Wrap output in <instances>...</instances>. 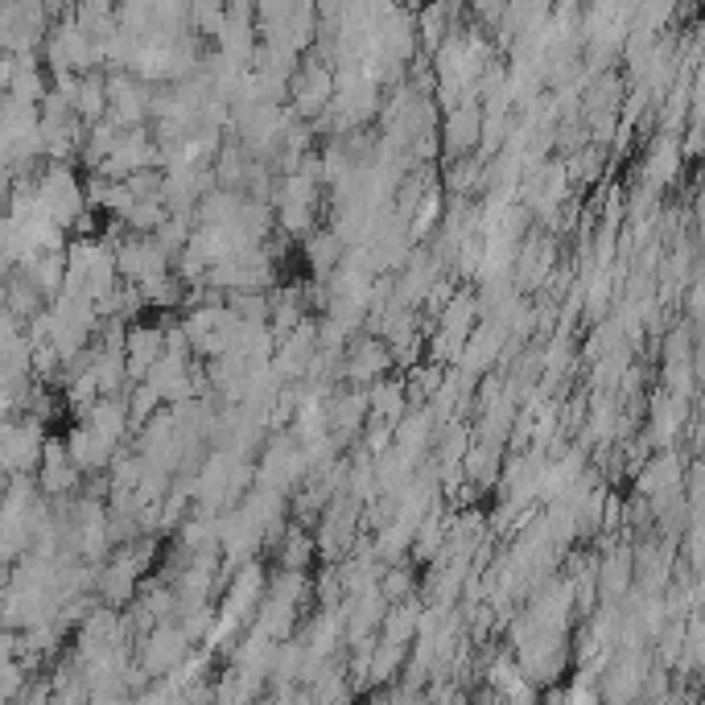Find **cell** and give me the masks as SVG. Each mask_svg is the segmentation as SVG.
<instances>
[{"mask_svg": "<svg viewBox=\"0 0 705 705\" xmlns=\"http://www.w3.org/2000/svg\"><path fill=\"white\" fill-rule=\"evenodd\" d=\"M396 363H393V351H388V343L384 339H355L351 343V351L343 355V363H339V379H346V384H355V388H367L372 379L388 376Z\"/></svg>", "mask_w": 705, "mask_h": 705, "instance_id": "cell-9", "label": "cell"}, {"mask_svg": "<svg viewBox=\"0 0 705 705\" xmlns=\"http://www.w3.org/2000/svg\"><path fill=\"white\" fill-rule=\"evenodd\" d=\"M18 334H21V322L13 318V310L9 306H0V360H4V351L18 343Z\"/></svg>", "mask_w": 705, "mask_h": 705, "instance_id": "cell-32", "label": "cell"}, {"mask_svg": "<svg viewBox=\"0 0 705 705\" xmlns=\"http://www.w3.org/2000/svg\"><path fill=\"white\" fill-rule=\"evenodd\" d=\"M334 95V67H327L318 54H306L289 75V100L302 121H314Z\"/></svg>", "mask_w": 705, "mask_h": 705, "instance_id": "cell-4", "label": "cell"}, {"mask_svg": "<svg viewBox=\"0 0 705 705\" xmlns=\"http://www.w3.org/2000/svg\"><path fill=\"white\" fill-rule=\"evenodd\" d=\"M75 116L83 124H95L107 116V83L104 75H95V70H87L79 75V91H75Z\"/></svg>", "mask_w": 705, "mask_h": 705, "instance_id": "cell-21", "label": "cell"}, {"mask_svg": "<svg viewBox=\"0 0 705 705\" xmlns=\"http://www.w3.org/2000/svg\"><path fill=\"white\" fill-rule=\"evenodd\" d=\"M83 425H91L107 446H121L124 437L133 433V425H128V400H124V396H100V400L87 409Z\"/></svg>", "mask_w": 705, "mask_h": 705, "instance_id": "cell-15", "label": "cell"}, {"mask_svg": "<svg viewBox=\"0 0 705 705\" xmlns=\"http://www.w3.org/2000/svg\"><path fill=\"white\" fill-rule=\"evenodd\" d=\"M499 470H503V446L496 442H470L463 454V475L470 482H479L482 491L487 487H496Z\"/></svg>", "mask_w": 705, "mask_h": 705, "instance_id": "cell-18", "label": "cell"}, {"mask_svg": "<svg viewBox=\"0 0 705 705\" xmlns=\"http://www.w3.org/2000/svg\"><path fill=\"white\" fill-rule=\"evenodd\" d=\"M297 0H252V9H257V25H281V21L289 18V9Z\"/></svg>", "mask_w": 705, "mask_h": 705, "instance_id": "cell-31", "label": "cell"}, {"mask_svg": "<svg viewBox=\"0 0 705 705\" xmlns=\"http://www.w3.org/2000/svg\"><path fill=\"white\" fill-rule=\"evenodd\" d=\"M623 541V536H619ZM606 545L594 569V582H599V602H619L632 585H636V566H632V545Z\"/></svg>", "mask_w": 705, "mask_h": 705, "instance_id": "cell-12", "label": "cell"}, {"mask_svg": "<svg viewBox=\"0 0 705 705\" xmlns=\"http://www.w3.org/2000/svg\"><path fill=\"white\" fill-rule=\"evenodd\" d=\"M227 18V0H190V30L198 37H219Z\"/></svg>", "mask_w": 705, "mask_h": 705, "instance_id": "cell-25", "label": "cell"}, {"mask_svg": "<svg viewBox=\"0 0 705 705\" xmlns=\"http://www.w3.org/2000/svg\"><path fill=\"white\" fill-rule=\"evenodd\" d=\"M681 0H636V18H632V30L636 34H664L672 30V18H676Z\"/></svg>", "mask_w": 705, "mask_h": 705, "instance_id": "cell-24", "label": "cell"}, {"mask_svg": "<svg viewBox=\"0 0 705 705\" xmlns=\"http://www.w3.org/2000/svg\"><path fill=\"white\" fill-rule=\"evenodd\" d=\"M409 660V648L405 644H388V639H376V648L367 656V685L379 689V685H393L400 669Z\"/></svg>", "mask_w": 705, "mask_h": 705, "instance_id": "cell-20", "label": "cell"}, {"mask_svg": "<svg viewBox=\"0 0 705 705\" xmlns=\"http://www.w3.org/2000/svg\"><path fill=\"white\" fill-rule=\"evenodd\" d=\"M124 367L128 379H140L149 372V363L166 351V327H128L124 330Z\"/></svg>", "mask_w": 705, "mask_h": 705, "instance_id": "cell-14", "label": "cell"}, {"mask_svg": "<svg viewBox=\"0 0 705 705\" xmlns=\"http://www.w3.org/2000/svg\"><path fill=\"white\" fill-rule=\"evenodd\" d=\"M190 652V639L178 623H153L145 636H137V664L145 676H166L178 669V660Z\"/></svg>", "mask_w": 705, "mask_h": 705, "instance_id": "cell-5", "label": "cell"}, {"mask_svg": "<svg viewBox=\"0 0 705 705\" xmlns=\"http://www.w3.org/2000/svg\"><path fill=\"white\" fill-rule=\"evenodd\" d=\"M42 446H46V430L37 417L13 413L9 421H0V470L4 475H34Z\"/></svg>", "mask_w": 705, "mask_h": 705, "instance_id": "cell-2", "label": "cell"}, {"mask_svg": "<svg viewBox=\"0 0 705 705\" xmlns=\"http://www.w3.org/2000/svg\"><path fill=\"white\" fill-rule=\"evenodd\" d=\"M161 166H145V170H133V173H124V186L133 190V198H161Z\"/></svg>", "mask_w": 705, "mask_h": 705, "instance_id": "cell-28", "label": "cell"}, {"mask_svg": "<svg viewBox=\"0 0 705 705\" xmlns=\"http://www.w3.org/2000/svg\"><path fill=\"white\" fill-rule=\"evenodd\" d=\"M104 83H107V121H116L121 128L149 121V95H153L149 83H140L137 75H128V70H112Z\"/></svg>", "mask_w": 705, "mask_h": 705, "instance_id": "cell-7", "label": "cell"}, {"mask_svg": "<svg viewBox=\"0 0 705 705\" xmlns=\"http://www.w3.org/2000/svg\"><path fill=\"white\" fill-rule=\"evenodd\" d=\"M343 240L334 236V227H314V231H306V260H310V269L318 276H327L339 260H343Z\"/></svg>", "mask_w": 705, "mask_h": 705, "instance_id": "cell-23", "label": "cell"}, {"mask_svg": "<svg viewBox=\"0 0 705 705\" xmlns=\"http://www.w3.org/2000/svg\"><path fill=\"white\" fill-rule=\"evenodd\" d=\"M479 128H482L479 95L466 91L458 104L446 107V121H442V153H446V161L475 153L479 149Z\"/></svg>", "mask_w": 705, "mask_h": 705, "instance_id": "cell-6", "label": "cell"}, {"mask_svg": "<svg viewBox=\"0 0 705 705\" xmlns=\"http://www.w3.org/2000/svg\"><path fill=\"white\" fill-rule=\"evenodd\" d=\"M302 644H306V656H318V660L343 652V619H339V611L334 606H318V615L306 623Z\"/></svg>", "mask_w": 705, "mask_h": 705, "instance_id": "cell-16", "label": "cell"}, {"mask_svg": "<svg viewBox=\"0 0 705 705\" xmlns=\"http://www.w3.org/2000/svg\"><path fill=\"white\" fill-rule=\"evenodd\" d=\"M689 421H693V409H689L685 396H672V393H660L648 409V442L656 450L660 446H676L685 437Z\"/></svg>", "mask_w": 705, "mask_h": 705, "instance_id": "cell-11", "label": "cell"}, {"mask_svg": "<svg viewBox=\"0 0 705 705\" xmlns=\"http://www.w3.org/2000/svg\"><path fill=\"white\" fill-rule=\"evenodd\" d=\"M34 194H37V203H42V211H46L62 231H70L75 219L87 211L83 182L75 178L70 161H46L34 178Z\"/></svg>", "mask_w": 705, "mask_h": 705, "instance_id": "cell-1", "label": "cell"}, {"mask_svg": "<svg viewBox=\"0 0 705 705\" xmlns=\"http://www.w3.org/2000/svg\"><path fill=\"white\" fill-rule=\"evenodd\" d=\"M79 487H83V470L70 463V454L62 442L46 437L42 458H37V491L46 499H62V496H75Z\"/></svg>", "mask_w": 705, "mask_h": 705, "instance_id": "cell-8", "label": "cell"}, {"mask_svg": "<svg viewBox=\"0 0 705 705\" xmlns=\"http://www.w3.org/2000/svg\"><path fill=\"white\" fill-rule=\"evenodd\" d=\"M62 446H67L70 463L79 466L83 475H95V470H104V466L112 463V454H116V446H107L104 437L91 430V425H79V430H70Z\"/></svg>", "mask_w": 705, "mask_h": 705, "instance_id": "cell-17", "label": "cell"}, {"mask_svg": "<svg viewBox=\"0 0 705 705\" xmlns=\"http://www.w3.org/2000/svg\"><path fill=\"white\" fill-rule=\"evenodd\" d=\"M689 458L676 446H660L652 458H644L636 470V496H656L664 487H681Z\"/></svg>", "mask_w": 705, "mask_h": 705, "instance_id": "cell-13", "label": "cell"}, {"mask_svg": "<svg viewBox=\"0 0 705 705\" xmlns=\"http://www.w3.org/2000/svg\"><path fill=\"white\" fill-rule=\"evenodd\" d=\"M273 549H276V566L302 569V573H310V561L318 557V545H314V536L306 533V524H289Z\"/></svg>", "mask_w": 705, "mask_h": 705, "instance_id": "cell-19", "label": "cell"}, {"mask_svg": "<svg viewBox=\"0 0 705 705\" xmlns=\"http://www.w3.org/2000/svg\"><path fill=\"white\" fill-rule=\"evenodd\" d=\"M166 215H170V207H166L161 198H140V203H133V211L124 215V227H128V231H145V236H153Z\"/></svg>", "mask_w": 705, "mask_h": 705, "instance_id": "cell-26", "label": "cell"}, {"mask_svg": "<svg viewBox=\"0 0 705 705\" xmlns=\"http://www.w3.org/2000/svg\"><path fill=\"white\" fill-rule=\"evenodd\" d=\"M306 310H310V302H306V289H297V285H289V289H281L273 297V310H269V330H273V339H281V334H289L302 318H306Z\"/></svg>", "mask_w": 705, "mask_h": 705, "instance_id": "cell-22", "label": "cell"}, {"mask_svg": "<svg viewBox=\"0 0 705 705\" xmlns=\"http://www.w3.org/2000/svg\"><path fill=\"white\" fill-rule=\"evenodd\" d=\"M503 9H508V0H466V13L479 30H496Z\"/></svg>", "mask_w": 705, "mask_h": 705, "instance_id": "cell-30", "label": "cell"}, {"mask_svg": "<svg viewBox=\"0 0 705 705\" xmlns=\"http://www.w3.org/2000/svg\"><path fill=\"white\" fill-rule=\"evenodd\" d=\"M664 393L693 400V360L685 363H664Z\"/></svg>", "mask_w": 705, "mask_h": 705, "instance_id": "cell-29", "label": "cell"}, {"mask_svg": "<svg viewBox=\"0 0 705 705\" xmlns=\"http://www.w3.org/2000/svg\"><path fill=\"white\" fill-rule=\"evenodd\" d=\"M693 334H697V322H676L664 339V363L693 360Z\"/></svg>", "mask_w": 705, "mask_h": 705, "instance_id": "cell-27", "label": "cell"}, {"mask_svg": "<svg viewBox=\"0 0 705 705\" xmlns=\"http://www.w3.org/2000/svg\"><path fill=\"white\" fill-rule=\"evenodd\" d=\"M685 166V153H681V137L676 133H660V137L644 149V161H639V182L652 190H664L676 182V173Z\"/></svg>", "mask_w": 705, "mask_h": 705, "instance_id": "cell-10", "label": "cell"}, {"mask_svg": "<svg viewBox=\"0 0 705 705\" xmlns=\"http://www.w3.org/2000/svg\"><path fill=\"white\" fill-rule=\"evenodd\" d=\"M306 450L293 433H281L273 442H264V458L257 463V482L260 487H273L281 496H289L293 487L306 482Z\"/></svg>", "mask_w": 705, "mask_h": 705, "instance_id": "cell-3", "label": "cell"}]
</instances>
